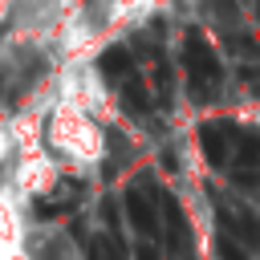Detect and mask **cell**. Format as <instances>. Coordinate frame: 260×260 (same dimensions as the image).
<instances>
[{
    "mask_svg": "<svg viewBox=\"0 0 260 260\" xmlns=\"http://www.w3.org/2000/svg\"><path fill=\"white\" fill-rule=\"evenodd\" d=\"M24 207L28 203H20L8 183H0V260L24 252L32 244V228L24 219Z\"/></svg>",
    "mask_w": 260,
    "mask_h": 260,
    "instance_id": "obj_2",
    "label": "cell"
},
{
    "mask_svg": "<svg viewBox=\"0 0 260 260\" xmlns=\"http://www.w3.org/2000/svg\"><path fill=\"white\" fill-rule=\"evenodd\" d=\"M8 260H37V252H32V244H28L24 252H16V256H8Z\"/></svg>",
    "mask_w": 260,
    "mask_h": 260,
    "instance_id": "obj_3",
    "label": "cell"
},
{
    "mask_svg": "<svg viewBox=\"0 0 260 260\" xmlns=\"http://www.w3.org/2000/svg\"><path fill=\"white\" fill-rule=\"evenodd\" d=\"M45 142L49 150L61 158L65 171L81 175V171H98L106 162V122L98 114H89L81 102L57 93V81H53V102L45 110Z\"/></svg>",
    "mask_w": 260,
    "mask_h": 260,
    "instance_id": "obj_1",
    "label": "cell"
}]
</instances>
